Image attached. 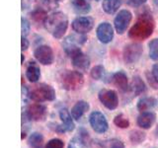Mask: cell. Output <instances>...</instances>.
<instances>
[{
    "instance_id": "e575fe53",
    "label": "cell",
    "mask_w": 158,
    "mask_h": 148,
    "mask_svg": "<svg viewBox=\"0 0 158 148\" xmlns=\"http://www.w3.org/2000/svg\"><path fill=\"white\" fill-rule=\"evenodd\" d=\"M30 46V43L28 39L25 38V37H22V42H21V47H22V51H26V49H28Z\"/></svg>"
},
{
    "instance_id": "f546056e",
    "label": "cell",
    "mask_w": 158,
    "mask_h": 148,
    "mask_svg": "<svg viewBox=\"0 0 158 148\" xmlns=\"http://www.w3.org/2000/svg\"><path fill=\"white\" fill-rule=\"evenodd\" d=\"M62 0H42L43 4L48 9H54L58 6V3Z\"/></svg>"
},
{
    "instance_id": "8d00e7d4",
    "label": "cell",
    "mask_w": 158,
    "mask_h": 148,
    "mask_svg": "<svg viewBox=\"0 0 158 148\" xmlns=\"http://www.w3.org/2000/svg\"><path fill=\"white\" fill-rule=\"evenodd\" d=\"M24 59H25V57H24V56H23V54H22V61H21L22 63L24 62Z\"/></svg>"
},
{
    "instance_id": "5b68a950",
    "label": "cell",
    "mask_w": 158,
    "mask_h": 148,
    "mask_svg": "<svg viewBox=\"0 0 158 148\" xmlns=\"http://www.w3.org/2000/svg\"><path fill=\"white\" fill-rule=\"evenodd\" d=\"M143 52L141 44L132 43L125 47L123 51V58L126 64H133L138 61Z\"/></svg>"
},
{
    "instance_id": "d4e9b609",
    "label": "cell",
    "mask_w": 158,
    "mask_h": 148,
    "mask_svg": "<svg viewBox=\"0 0 158 148\" xmlns=\"http://www.w3.org/2000/svg\"><path fill=\"white\" fill-rule=\"evenodd\" d=\"M31 17L36 23H44L46 19L48 18L47 12L43 9H37L31 13Z\"/></svg>"
},
{
    "instance_id": "9c48e42d",
    "label": "cell",
    "mask_w": 158,
    "mask_h": 148,
    "mask_svg": "<svg viewBox=\"0 0 158 148\" xmlns=\"http://www.w3.org/2000/svg\"><path fill=\"white\" fill-rule=\"evenodd\" d=\"M132 15L128 10H121L114 20V26L118 34L123 35L127 31V29L131 21Z\"/></svg>"
},
{
    "instance_id": "836d02e7",
    "label": "cell",
    "mask_w": 158,
    "mask_h": 148,
    "mask_svg": "<svg viewBox=\"0 0 158 148\" xmlns=\"http://www.w3.org/2000/svg\"><path fill=\"white\" fill-rule=\"evenodd\" d=\"M147 1V0H130V4L131 5V6H140V5L144 4L145 2Z\"/></svg>"
},
{
    "instance_id": "5bb4252c",
    "label": "cell",
    "mask_w": 158,
    "mask_h": 148,
    "mask_svg": "<svg viewBox=\"0 0 158 148\" xmlns=\"http://www.w3.org/2000/svg\"><path fill=\"white\" fill-rule=\"evenodd\" d=\"M72 59V64L77 70L79 71H86L90 66V59L89 57L84 54L81 51H77L75 54H73L71 56Z\"/></svg>"
},
{
    "instance_id": "ba28073f",
    "label": "cell",
    "mask_w": 158,
    "mask_h": 148,
    "mask_svg": "<svg viewBox=\"0 0 158 148\" xmlns=\"http://www.w3.org/2000/svg\"><path fill=\"white\" fill-rule=\"evenodd\" d=\"M98 98L102 103V105H104L109 110H115L118 106V95L114 90L103 89V90L99 92Z\"/></svg>"
},
{
    "instance_id": "cb8c5ba5",
    "label": "cell",
    "mask_w": 158,
    "mask_h": 148,
    "mask_svg": "<svg viewBox=\"0 0 158 148\" xmlns=\"http://www.w3.org/2000/svg\"><path fill=\"white\" fill-rule=\"evenodd\" d=\"M146 134L144 132L139 131V130H133L130 134V139L133 143V144H140L145 140Z\"/></svg>"
},
{
    "instance_id": "30bf717a",
    "label": "cell",
    "mask_w": 158,
    "mask_h": 148,
    "mask_svg": "<svg viewBox=\"0 0 158 148\" xmlns=\"http://www.w3.org/2000/svg\"><path fill=\"white\" fill-rule=\"evenodd\" d=\"M34 56L43 65H51L54 60L52 49L48 46L38 47L34 51Z\"/></svg>"
},
{
    "instance_id": "ffe728a7",
    "label": "cell",
    "mask_w": 158,
    "mask_h": 148,
    "mask_svg": "<svg viewBox=\"0 0 158 148\" xmlns=\"http://www.w3.org/2000/svg\"><path fill=\"white\" fill-rule=\"evenodd\" d=\"M122 0H103L102 8L107 14H115L121 7Z\"/></svg>"
},
{
    "instance_id": "7c38bea8",
    "label": "cell",
    "mask_w": 158,
    "mask_h": 148,
    "mask_svg": "<svg viewBox=\"0 0 158 148\" xmlns=\"http://www.w3.org/2000/svg\"><path fill=\"white\" fill-rule=\"evenodd\" d=\"M59 117H60L61 125L56 126V131L59 133L71 132L75 128V125L72 121V116L66 109H61L59 111Z\"/></svg>"
},
{
    "instance_id": "603a6c76",
    "label": "cell",
    "mask_w": 158,
    "mask_h": 148,
    "mask_svg": "<svg viewBox=\"0 0 158 148\" xmlns=\"http://www.w3.org/2000/svg\"><path fill=\"white\" fill-rule=\"evenodd\" d=\"M28 143L32 148H42L44 145V136L39 132H33L29 136Z\"/></svg>"
},
{
    "instance_id": "e0dca14e",
    "label": "cell",
    "mask_w": 158,
    "mask_h": 148,
    "mask_svg": "<svg viewBox=\"0 0 158 148\" xmlns=\"http://www.w3.org/2000/svg\"><path fill=\"white\" fill-rule=\"evenodd\" d=\"M158 104V101L153 97H143L137 103V110L140 113H144L154 109Z\"/></svg>"
},
{
    "instance_id": "d6a6232c",
    "label": "cell",
    "mask_w": 158,
    "mask_h": 148,
    "mask_svg": "<svg viewBox=\"0 0 158 148\" xmlns=\"http://www.w3.org/2000/svg\"><path fill=\"white\" fill-rule=\"evenodd\" d=\"M150 75L153 78V80L158 84V63H155L154 65L152 66Z\"/></svg>"
},
{
    "instance_id": "3957f363",
    "label": "cell",
    "mask_w": 158,
    "mask_h": 148,
    "mask_svg": "<svg viewBox=\"0 0 158 148\" xmlns=\"http://www.w3.org/2000/svg\"><path fill=\"white\" fill-rule=\"evenodd\" d=\"M61 88L67 91H74L82 88L84 84V77L79 71L66 70L59 77Z\"/></svg>"
},
{
    "instance_id": "44dd1931",
    "label": "cell",
    "mask_w": 158,
    "mask_h": 148,
    "mask_svg": "<svg viewBox=\"0 0 158 148\" xmlns=\"http://www.w3.org/2000/svg\"><path fill=\"white\" fill-rule=\"evenodd\" d=\"M26 77L32 83L38 82L40 77H41V70H40V68L34 62H32V64H30L28 66L26 70Z\"/></svg>"
},
{
    "instance_id": "8fae6325",
    "label": "cell",
    "mask_w": 158,
    "mask_h": 148,
    "mask_svg": "<svg viewBox=\"0 0 158 148\" xmlns=\"http://www.w3.org/2000/svg\"><path fill=\"white\" fill-rule=\"evenodd\" d=\"M74 32L79 35L87 34L94 27V20L91 17H77L71 24Z\"/></svg>"
},
{
    "instance_id": "d590c367",
    "label": "cell",
    "mask_w": 158,
    "mask_h": 148,
    "mask_svg": "<svg viewBox=\"0 0 158 148\" xmlns=\"http://www.w3.org/2000/svg\"><path fill=\"white\" fill-rule=\"evenodd\" d=\"M25 137H26V133H25V132H22V139H24Z\"/></svg>"
},
{
    "instance_id": "4dcf8cb0",
    "label": "cell",
    "mask_w": 158,
    "mask_h": 148,
    "mask_svg": "<svg viewBox=\"0 0 158 148\" xmlns=\"http://www.w3.org/2000/svg\"><path fill=\"white\" fill-rule=\"evenodd\" d=\"M30 28H31V25H30L28 20L25 18H22V35H23V37H26L29 34Z\"/></svg>"
},
{
    "instance_id": "ac0fdd59",
    "label": "cell",
    "mask_w": 158,
    "mask_h": 148,
    "mask_svg": "<svg viewBox=\"0 0 158 148\" xmlns=\"http://www.w3.org/2000/svg\"><path fill=\"white\" fill-rule=\"evenodd\" d=\"M112 81L122 91H127V76L125 72L118 71L112 75Z\"/></svg>"
},
{
    "instance_id": "83f0119b",
    "label": "cell",
    "mask_w": 158,
    "mask_h": 148,
    "mask_svg": "<svg viewBox=\"0 0 158 148\" xmlns=\"http://www.w3.org/2000/svg\"><path fill=\"white\" fill-rule=\"evenodd\" d=\"M90 74L93 79H95V80H101L104 74H105V68L102 65H96L95 67L92 68Z\"/></svg>"
},
{
    "instance_id": "8992f818",
    "label": "cell",
    "mask_w": 158,
    "mask_h": 148,
    "mask_svg": "<svg viewBox=\"0 0 158 148\" xmlns=\"http://www.w3.org/2000/svg\"><path fill=\"white\" fill-rule=\"evenodd\" d=\"M89 122H90V125L94 131L97 133H104L109 128L106 117L98 111L91 113V115L89 116Z\"/></svg>"
},
{
    "instance_id": "4fadbf2b",
    "label": "cell",
    "mask_w": 158,
    "mask_h": 148,
    "mask_svg": "<svg viewBox=\"0 0 158 148\" xmlns=\"http://www.w3.org/2000/svg\"><path fill=\"white\" fill-rule=\"evenodd\" d=\"M96 34L98 39L101 43H109L110 42H112V39L114 38V29L111 26V24L104 22L97 27Z\"/></svg>"
},
{
    "instance_id": "1f68e13d",
    "label": "cell",
    "mask_w": 158,
    "mask_h": 148,
    "mask_svg": "<svg viewBox=\"0 0 158 148\" xmlns=\"http://www.w3.org/2000/svg\"><path fill=\"white\" fill-rule=\"evenodd\" d=\"M109 148H125V144L123 143V141L115 138L109 142Z\"/></svg>"
},
{
    "instance_id": "7a4b0ae2",
    "label": "cell",
    "mask_w": 158,
    "mask_h": 148,
    "mask_svg": "<svg viewBox=\"0 0 158 148\" xmlns=\"http://www.w3.org/2000/svg\"><path fill=\"white\" fill-rule=\"evenodd\" d=\"M154 30V22L150 15H143L131 28L128 37L135 41H144L150 37Z\"/></svg>"
},
{
    "instance_id": "277c9868",
    "label": "cell",
    "mask_w": 158,
    "mask_h": 148,
    "mask_svg": "<svg viewBox=\"0 0 158 148\" xmlns=\"http://www.w3.org/2000/svg\"><path fill=\"white\" fill-rule=\"evenodd\" d=\"M28 96L37 103L53 101L56 99V91L51 85L42 83L33 86L31 90L28 91Z\"/></svg>"
},
{
    "instance_id": "9a60e30c",
    "label": "cell",
    "mask_w": 158,
    "mask_h": 148,
    "mask_svg": "<svg viewBox=\"0 0 158 148\" xmlns=\"http://www.w3.org/2000/svg\"><path fill=\"white\" fill-rule=\"evenodd\" d=\"M156 116L152 112H144L137 117V125L143 130H149L155 122Z\"/></svg>"
},
{
    "instance_id": "4316f807",
    "label": "cell",
    "mask_w": 158,
    "mask_h": 148,
    "mask_svg": "<svg viewBox=\"0 0 158 148\" xmlns=\"http://www.w3.org/2000/svg\"><path fill=\"white\" fill-rule=\"evenodd\" d=\"M149 56L152 60L158 61V39H154L149 43Z\"/></svg>"
},
{
    "instance_id": "484cf974",
    "label": "cell",
    "mask_w": 158,
    "mask_h": 148,
    "mask_svg": "<svg viewBox=\"0 0 158 148\" xmlns=\"http://www.w3.org/2000/svg\"><path fill=\"white\" fill-rule=\"evenodd\" d=\"M114 123L120 128H127L130 126V121H128V118L126 116H123V113H120V115L115 117V118H114Z\"/></svg>"
},
{
    "instance_id": "52a82bcc",
    "label": "cell",
    "mask_w": 158,
    "mask_h": 148,
    "mask_svg": "<svg viewBox=\"0 0 158 148\" xmlns=\"http://www.w3.org/2000/svg\"><path fill=\"white\" fill-rule=\"evenodd\" d=\"M48 115L47 107L40 104H33L26 109V116L30 121H43L46 120Z\"/></svg>"
},
{
    "instance_id": "6da1fadb",
    "label": "cell",
    "mask_w": 158,
    "mask_h": 148,
    "mask_svg": "<svg viewBox=\"0 0 158 148\" xmlns=\"http://www.w3.org/2000/svg\"><path fill=\"white\" fill-rule=\"evenodd\" d=\"M44 25L53 38L61 39L68 27V18L62 12H56L48 16Z\"/></svg>"
},
{
    "instance_id": "7402d4cb",
    "label": "cell",
    "mask_w": 158,
    "mask_h": 148,
    "mask_svg": "<svg viewBox=\"0 0 158 148\" xmlns=\"http://www.w3.org/2000/svg\"><path fill=\"white\" fill-rule=\"evenodd\" d=\"M131 89L133 93V96H138L145 92L146 87H145L144 82L142 81V79L139 76H135L132 79Z\"/></svg>"
},
{
    "instance_id": "d6986e66",
    "label": "cell",
    "mask_w": 158,
    "mask_h": 148,
    "mask_svg": "<svg viewBox=\"0 0 158 148\" xmlns=\"http://www.w3.org/2000/svg\"><path fill=\"white\" fill-rule=\"evenodd\" d=\"M71 5L77 14H87L91 10V5L87 0H72Z\"/></svg>"
},
{
    "instance_id": "f1b7e54d",
    "label": "cell",
    "mask_w": 158,
    "mask_h": 148,
    "mask_svg": "<svg viewBox=\"0 0 158 148\" xmlns=\"http://www.w3.org/2000/svg\"><path fill=\"white\" fill-rule=\"evenodd\" d=\"M46 148H64V142L58 138H53L47 143Z\"/></svg>"
},
{
    "instance_id": "2e32d148",
    "label": "cell",
    "mask_w": 158,
    "mask_h": 148,
    "mask_svg": "<svg viewBox=\"0 0 158 148\" xmlns=\"http://www.w3.org/2000/svg\"><path fill=\"white\" fill-rule=\"evenodd\" d=\"M90 109V105L86 101H78L75 105H74L70 111V113L72 117L75 121H79L80 118L85 115V113L89 111Z\"/></svg>"
}]
</instances>
